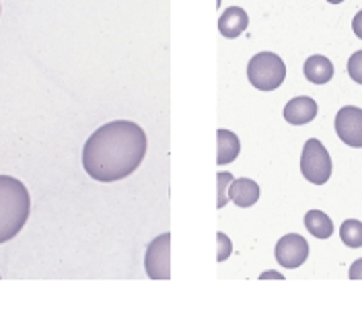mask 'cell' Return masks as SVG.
Returning a JSON list of instances; mask_svg holds the SVG:
<instances>
[{"mask_svg": "<svg viewBox=\"0 0 362 319\" xmlns=\"http://www.w3.org/2000/svg\"><path fill=\"white\" fill-rule=\"evenodd\" d=\"M216 180H218V202H216V206L218 208H223V206L226 204V192H228V185H230V182L235 180L230 173H218L216 175Z\"/></svg>", "mask_w": 362, "mask_h": 319, "instance_id": "cell-16", "label": "cell"}, {"mask_svg": "<svg viewBox=\"0 0 362 319\" xmlns=\"http://www.w3.org/2000/svg\"><path fill=\"white\" fill-rule=\"evenodd\" d=\"M350 278L352 280H362V257L350 266Z\"/></svg>", "mask_w": 362, "mask_h": 319, "instance_id": "cell-19", "label": "cell"}, {"mask_svg": "<svg viewBox=\"0 0 362 319\" xmlns=\"http://www.w3.org/2000/svg\"><path fill=\"white\" fill-rule=\"evenodd\" d=\"M226 200L235 202L239 208H249L259 200V185L247 178L233 180L226 192Z\"/></svg>", "mask_w": 362, "mask_h": 319, "instance_id": "cell-9", "label": "cell"}, {"mask_svg": "<svg viewBox=\"0 0 362 319\" xmlns=\"http://www.w3.org/2000/svg\"><path fill=\"white\" fill-rule=\"evenodd\" d=\"M317 115V103L311 97H294L284 108V120L293 126H303L313 122Z\"/></svg>", "mask_w": 362, "mask_h": 319, "instance_id": "cell-8", "label": "cell"}, {"mask_svg": "<svg viewBox=\"0 0 362 319\" xmlns=\"http://www.w3.org/2000/svg\"><path fill=\"white\" fill-rule=\"evenodd\" d=\"M146 155V134L130 120H115L97 128L85 142L83 167L101 183L132 175Z\"/></svg>", "mask_w": 362, "mask_h": 319, "instance_id": "cell-1", "label": "cell"}, {"mask_svg": "<svg viewBox=\"0 0 362 319\" xmlns=\"http://www.w3.org/2000/svg\"><path fill=\"white\" fill-rule=\"evenodd\" d=\"M329 4H339V2H344V0H327Z\"/></svg>", "mask_w": 362, "mask_h": 319, "instance_id": "cell-20", "label": "cell"}, {"mask_svg": "<svg viewBox=\"0 0 362 319\" xmlns=\"http://www.w3.org/2000/svg\"><path fill=\"white\" fill-rule=\"evenodd\" d=\"M300 171L307 182L315 185H323L332 178V157L317 138H309L303 146Z\"/></svg>", "mask_w": 362, "mask_h": 319, "instance_id": "cell-4", "label": "cell"}, {"mask_svg": "<svg viewBox=\"0 0 362 319\" xmlns=\"http://www.w3.org/2000/svg\"><path fill=\"white\" fill-rule=\"evenodd\" d=\"M336 132L348 146L362 149V110L354 105L341 108L336 115Z\"/></svg>", "mask_w": 362, "mask_h": 319, "instance_id": "cell-7", "label": "cell"}, {"mask_svg": "<svg viewBox=\"0 0 362 319\" xmlns=\"http://www.w3.org/2000/svg\"><path fill=\"white\" fill-rule=\"evenodd\" d=\"M305 227L317 239H329L334 235L332 219L325 212H321V210H309L305 214Z\"/></svg>", "mask_w": 362, "mask_h": 319, "instance_id": "cell-13", "label": "cell"}, {"mask_svg": "<svg viewBox=\"0 0 362 319\" xmlns=\"http://www.w3.org/2000/svg\"><path fill=\"white\" fill-rule=\"evenodd\" d=\"M247 13L241 6H228L218 19V31H221V35H225L228 40H235L247 29Z\"/></svg>", "mask_w": 362, "mask_h": 319, "instance_id": "cell-10", "label": "cell"}, {"mask_svg": "<svg viewBox=\"0 0 362 319\" xmlns=\"http://www.w3.org/2000/svg\"><path fill=\"white\" fill-rule=\"evenodd\" d=\"M31 212V196L25 183L0 175V243L11 241L25 227Z\"/></svg>", "mask_w": 362, "mask_h": 319, "instance_id": "cell-2", "label": "cell"}, {"mask_svg": "<svg viewBox=\"0 0 362 319\" xmlns=\"http://www.w3.org/2000/svg\"><path fill=\"white\" fill-rule=\"evenodd\" d=\"M216 142H218V157H216L218 165H226V163L237 159V155L241 151V142H239V138H237L235 132L221 128L216 132Z\"/></svg>", "mask_w": 362, "mask_h": 319, "instance_id": "cell-12", "label": "cell"}, {"mask_svg": "<svg viewBox=\"0 0 362 319\" xmlns=\"http://www.w3.org/2000/svg\"><path fill=\"white\" fill-rule=\"evenodd\" d=\"M307 257H309V243L298 233H288L280 237V241L276 243V260L282 268L288 270L298 268L307 262Z\"/></svg>", "mask_w": 362, "mask_h": 319, "instance_id": "cell-6", "label": "cell"}, {"mask_svg": "<svg viewBox=\"0 0 362 319\" xmlns=\"http://www.w3.org/2000/svg\"><path fill=\"white\" fill-rule=\"evenodd\" d=\"M216 237H218V255H216V260H218V262H225L226 257L230 255V250H233V248H230V241L226 239L225 233H218Z\"/></svg>", "mask_w": 362, "mask_h": 319, "instance_id": "cell-17", "label": "cell"}, {"mask_svg": "<svg viewBox=\"0 0 362 319\" xmlns=\"http://www.w3.org/2000/svg\"><path fill=\"white\" fill-rule=\"evenodd\" d=\"M339 237H341V241H344L348 248H352V250H358V248H362L361 221H356V219H348V221H344V223H341V227H339Z\"/></svg>", "mask_w": 362, "mask_h": 319, "instance_id": "cell-14", "label": "cell"}, {"mask_svg": "<svg viewBox=\"0 0 362 319\" xmlns=\"http://www.w3.org/2000/svg\"><path fill=\"white\" fill-rule=\"evenodd\" d=\"M303 72H305V76H307L309 83H313V85H325L334 76V64H332L329 58L315 54V56H309L305 60Z\"/></svg>", "mask_w": 362, "mask_h": 319, "instance_id": "cell-11", "label": "cell"}, {"mask_svg": "<svg viewBox=\"0 0 362 319\" xmlns=\"http://www.w3.org/2000/svg\"><path fill=\"white\" fill-rule=\"evenodd\" d=\"M247 79L259 91H274L286 79V64L274 52H259L249 60Z\"/></svg>", "mask_w": 362, "mask_h": 319, "instance_id": "cell-3", "label": "cell"}, {"mask_svg": "<svg viewBox=\"0 0 362 319\" xmlns=\"http://www.w3.org/2000/svg\"><path fill=\"white\" fill-rule=\"evenodd\" d=\"M348 74L354 83L362 85V50L354 52L348 60Z\"/></svg>", "mask_w": 362, "mask_h": 319, "instance_id": "cell-15", "label": "cell"}, {"mask_svg": "<svg viewBox=\"0 0 362 319\" xmlns=\"http://www.w3.org/2000/svg\"><path fill=\"white\" fill-rule=\"evenodd\" d=\"M144 270L153 280L171 278V233H163L148 243L144 255Z\"/></svg>", "mask_w": 362, "mask_h": 319, "instance_id": "cell-5", "label": "cell"}, {"mask_svg": "<svg viewBox=\"0 0 362 319\" xmlns=\"http://www.w3.org/2000/svg\"><path fill=\"white\" fill-rule=\"evenodd\" d=\"M352 31L358 40H362V11H358L352 19Z\"/></svg>", "mask_w": 362, "mask_h": 319, "instance_id": "cell-18", "label": "cell"}]
</instances>
